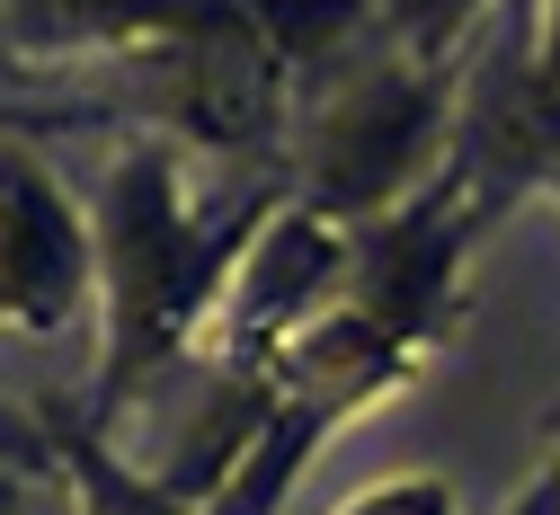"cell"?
Instances as JSON below:
<instances>
[{
	"instance_id": "obj_1",
	"label": "cell",
	"mask_w": 560,
	"mask_h": 515,
	"mask_svg": "<svg viewBox=\"0 0 560 515\" xmlns=\"http://www.w3.org/2000/svg\"><path fill=\"white\" fill-rule=\"evenodd\" d=\"M285 196H294L285 178H258L241 204L196 213L187 178H178V142H161V133H133L98 169L90 241H98V329H107V355H98V383L81 400V418L98 435H116V418L152 383H170V374L196 364L223 284L241 276L249 241L267 232V213Z\"/></svg>"
},
{
	"instance_id": "obj_2",
	"label": "cell",
	"mask_w": 560,
	"mask_h": 515,
	"mask_svg": "<svg viewBox=\"0 0 560 515\" xmlns=\"http://www.w3.org/2000/svg\"><path fill=\"white\" fill-rule=\"evenodd\" d=\"M454 98H463L454 62H418L383 36L294 81V116H285L294 204H312L338 232L383 223L454 161Z\"/></svg>"
},
{
	"instance_id": "obj_3",
	"label": "cell",
	"mask_w": 560,
	"mask_h": 515,
	"mask_svg": "<svg viewBox=\"0 0 560 515\" xmlns=\"http://www.w3.org/2000/svg\"><path fill=\"white\" fill-rule=\"evenodd\" d=\"M90 107L152 125L161 142H187V152H241L258 178H285V116H294V71L276 62V45L258 36V19L241 0H223L214 27L170 36L133 62H107L90 98L72 107H27L19 125H81Z\"/></svg>"
},
{
	"instance_id": "obj_4",
	"label": "cell",
	"mask_w": 560,
	"mask_h": 515,
	"mask_svg": "<svg viewBox=\"0 0 560 515\" xmlns=\"http://www.w3.org/2000/svg\"><path fill=\"white\" fill-rule=\"evenodd\" d=\"M489 223H480V204H471V178L445 161L409 204H392L383 223L347 232V284H338V303L436 355L463 329V249Z\"/></svg>"
},
{
	"instance_id": "obj_5",
	"label": "cell",
	"mask_w": 560,
	"mask_h": 515,
	"mask_svg": "<svg viewBox=\"0 0 560 515\" xmlns=\"http://www.w3.org/2000/svg\"><path fill=\"white\" fill-rule=\"evenodd\" d=\"M98 303V241L90 213L62 196L36 142L0 133V320H19L36 338L81 329Z\"/></svg>"
},
{
	"instance_id": "obj_6",
	"label": "cell",
	"mask_w": 560,
	"mask_h": 515,
	"mask_svg": "<svg viewBox=\"0 0 560 515\" xmlns=\"http://www.w3.org/2000/svg\"><path fill=\"white\" fill-rule=\"evenodd\" d=\"M338 284H347V232L285 196L267 213V232L249 241L241 276L223 284L196 364H276V347L338 303Z\"/></svg>"
},
{
	"instance_id": "obj_7",
	"label": "cell",
	"mask_w": 560,
	"mask_h": 515,
	"mask_svg": "<svg viewBox=\"0 0 560 515\" xmlns=\"http://www.w3.org/2000/svg\"><path fill=\"white\" fill-rule=\"evenodd\" d=\"M214 19H223V0H10V54L107 71V62H133Z\"/></svg>"
},
{
	"instance_id": "obj_8",
	"label": "cell",
	"mask_w": 560,
	"mask_h": 515,
	"mask_svg": "<svg viewBox=\"0 0 560 515\" xmlns=\"http://www.w3.org/2000/svg\"><path fill=\"white\" fill-rule=\"evenodd\" d=\"M54 435V480L72 489V515H205L196 498H178L161 471H133L81 409H36Z\"/></svg>"
},
{
	"instance_id": "obj_9",
	"label": "cell",
	"mask_w": 560,
	"mask_h": 515,
	"mask_svg": "<svg viewBox=\"0 0 560 515\" xmlns=\"http://www.w3.org/2000/svg\"><path fill=\"white\" fill-rule=\"evenodd\" d=\"M241 10L258 19V36L276 45V62H285L294 81H312V71H329L338 54H357V45L383 36L374 0H241Z\"/></svg>"
},
{
	"instance_id": "obj_10",
	"label": "cell",
	"mask_w": 560,
	"mask_h": 515,
	"mask_svg": "<svg viewBox=\"0 0 560 515\" xmlns=\"http://www.w3.org/2000/svg\"><path fill=\"white\" fill-rule=\"evenodd\" d=\"M374 10H383V45H400L418 62H454L489 0H374Z\"/></svg>"
},
{
	"instance_id": "obj_11",
	"label": "cell",
	"mask_w": 560,
	"mask_h": 515,
	"mask_svg": "<svg viewBox=\"0 0 560 515\" xmlns=\"http://www.w3.org/2000/svg\"><path fill=\"white\" fill-rule=\"evenodd\" d=\"M329 515H463V498H454L445 471H400V480H374L357 498H338Z\"/></svg>"
},
{
	"instance_id": "obj_12",
	"label": "cell",
	"mask_w": 560,
	"mask_h": 515,
	"mask_svg": "<svg viewBox=\"0 0 560 515\" xmlns=\"http://www.w3.org/2000/svg\"><path fill=\"white\" fill-rule=\"evenodd\" d=\"M0 471H54V435H45V418L36 409H10L0 400Z\"/></svg>"
},
{
	"instance_id": "obj_13",
	"label": "cell",
	"mask_w": 560,
	"mask_h": 515,
	"mask_svg": "<svg viewBox=\"0 0 560 515\" xmlns=\"http://www.w3.org/2000/svg\"><path fill=\"white\" fill-rule=\"evenodd\" d=\"M508 515H560V454H551V463H542V471L508 498Z\"/></svg>"
},
{
	"instance_id": "obj_14",
	"label": "cell",
	"mask_w": 560,
	"mask_h": 515,
	"mask_svg": "<svg viewBox=\"0 0 560 515\" xmlns=\"http://www.w3.org/2000/svg\"><path fill=\"white\" fill-rule=\"evenodd\" d=\"M534 71L560 90V0H542V19H534Z\"/></svg>"
},
{
	"instance_id": "obj_15",
	"label": "cell",
	"mask_w": 560,
	"mask_h": 515,
	"mask_svg": "<svg viewBox=\"0 0 560 515\" xmlns=\"http://www.w3.org/2000/svg\"><path fill=\"white\" fill-rule=\"evenodd\" d=\"M19 506H27V480H19V471H0V515H19Z\"/></svg>"
},
{
	"instance_id": "obj_16",
	"label": "cell",
	"mask_w": 560,
	"mask_h": 515,
	"mask_svg": "<svg viewBox=\"0 0 560 515\" xmlns=\"http://www.w3.org/2000/svg\"><path fill=\"white\" fill-rule=\"evenodd\" d=\"M19 71V54H10V0H0V81Z\"/></svg>"
},
{
	"instance_id": "obj_17",
	"label": "cell",
	"mask_w": 560,
	"mask_h": 515,
	"mask_svg": "<svg viewBox=\"0 0 560 515\" xmlns=\"http://www.w3.org/2000/svg\"><path fill=\"white\" fill-rule=\"evenodd\" d=\"M551 454H560V445H551Z\"/></svg>"
}]
</instances>
